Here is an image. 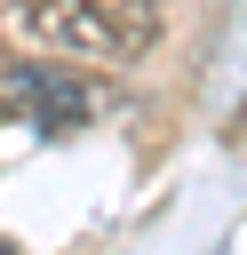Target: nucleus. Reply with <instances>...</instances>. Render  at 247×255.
<instances>
[{
  "label": "nucleus",
  "mask_w": 247,
  "mask_h": 255,
  "mask_svg": "<svg viewBox=\"0 0 247 255\" xmlns=\"http://www.w3.org/2000/svg\"><path fill=\"white\" fill-rule=\"evenodd\" d=\"M16 24L48 56L88 64H135L159 40V0H16Z\"/></svg>",
  "instance_id": "nucleus-1"
},
{
  "label": "nucleus",
  "mask_w": 247,
  "mask_h": 255,
  "mask_svg": "<svg viewBox=\"0 0 247 255\" xmlns=\"http://www.w3.org/2000/svg\"><path fill=\"white\" fill-rule=\"evenodd\" d=\"M0 104H8L24 128H40V135H72V128H88V112H96L88 80L64 72V64H40V56H24V64L0 72Z\"/></svg>",
  "instance_id": "nucleus-2"
},
{
  "label": "nucleus",
  "mask_w": 247,
  "mask_h": 255,
  "mask_svg": "<svg viewBox=\"0 0 247 255\" xmlns=\"http://www.w3.org/2000/svg\"><path fill=\"white\" fill-rule=\"evenodd\" d=\"M0 255H16V247H8V239H0Z\"/></svg>",
  "instance_id": "nucleus-3"
}]
</instances>
